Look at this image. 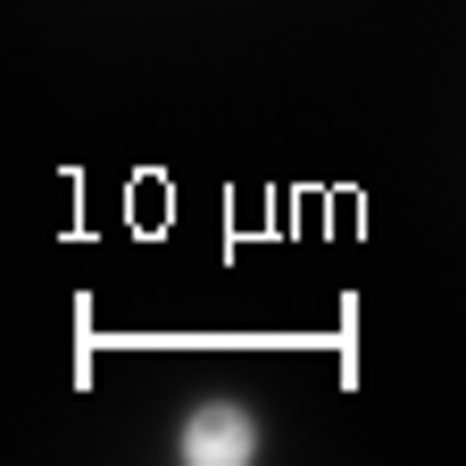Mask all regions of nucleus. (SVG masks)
Here are the masks:
<instances>
[{"instance_id": "f257e3e1", "label": "nucleus", "mask_w": 466, "mask_h": 466, "mask_svg": "<svg viewBox=\"0 0 466 466\" xmlns=\"http://www.w3.org/2000/svg\"><path fill=\"white\" fill-rule=\"evenodd\" d=\"M250 417H242V408H200V417L184 425V450L192 458H217V466H233V458H250Z\"/></svg>"}]
</instances>
